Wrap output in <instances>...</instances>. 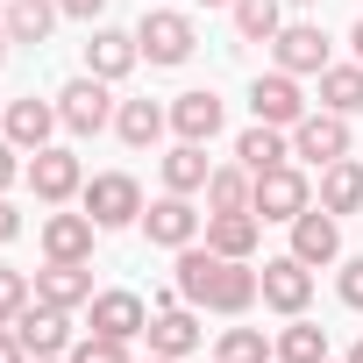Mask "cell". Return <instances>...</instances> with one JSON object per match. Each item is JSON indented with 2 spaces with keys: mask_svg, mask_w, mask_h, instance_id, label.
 Returning a JSON list of instances; mask_svg holds the SVG:
<instances>
[{
  "mask_svg": "<svg viewBox=\"0 0 363 363\" xmlns=\"http://www.w3.org/2000/svg\"><path fill=\"white\" fill-rule=\"evenodd\" d=\"M250 114L271 121V128H299V121H306V93H299V79H292V72H264V79L250 86Z\"/></svg>",
  "mask_w": 363,
  "mask_h": 363,
  "instance_id": "10",
  "label": "cell"
},
{
  "mask_svg": "<svg viewBox=\"0 0 363 363\" xmlns=\"http://www.w3.org/2000/svg\"><path fill=\"white\" fill-rule=\"evenodd\" d=\"M250 186H257V178H250L242 164H214V178H207V214H242V207H250Z\"/></svg>",
  "mask_w": 363,
  "mask_h": 363,
  "instance_id": "30",
  "label": "cell"
},
{
  "mask_svg": "<svg viewBox=\"0 0 363 363\" xmlns=\"http://www.w3.org/2000/svg\"><path fill=\"white\" fill-rule=\"evenodd\" d=\"M57 8H65V15H79V22H93V15L107 8V0H57Z\"/></svg>",
  "mask_w": 363,
  "mask_h": 363,
  "instance_id": "38",
  "label": "cell"
},
{
  "mask_svg": "<svg viewBox=\"0 0 363 363\" xmlns=\"http://www.w3.org/2000/svg\"><path fill=\"white\" fill-rule=\"evenodd\" d=\"M257 299L271 306V313H306V299H313V264H299V257H271L264 271H257Z\"/></svg>",
  "mask_w": 363,
  "mask_h": 363,
  "instance_id": "4",
  "label": "cell"
},
{
  "mask_svg": "<svg viewBox=\"0 0 363 363\" xmlns=\"http://www.w3.org/2000/svg\"><path fill=\"white\" fill-rule=\"evenodd\" d=\"M36 363H57V356H36Z\"/></svg>",
  "mask_w": 363,
  "mask_h": 363,
  "instance_id": "45",
  "label": "cell"
},
{
  "mask_svg": "<svg viewBox=\"0 0 363 363\" xmlns=\"http://www.w3.org/2000/svg\"><path fill=\"white\" fill-rule=\"evenodd\" d=\"M207 178H214L207 143H178V150L164 157V193H207Z\"/></svg>",
  "mask_w": 363,
  "mask_h": 363,
  "instance_id": "25",
  "label": "cell"
},
{
  "mask_svg": "<svg viewBox=\"0 0 363 363\" xmlns=\"http://www.w3.org/2000/svg\"><path fill=\"white\" fill-rule=\"evenodd\" d=\"M335 292H342V306H356V313H363V257H349V264H342Z\"/></svg>",
  "mask_w": 363,
  "mask_h": 363,
  "instance_id": "35",
  "label": "cell"
},
{
  "mask_svg": "<svg viewBox=\"0 0 363 363\" xmlns=\"http://www.w3.org/2000/svg\"><path fill=\"white\" fill-rule=\"evenodd\" d=\"M257 186H250V207L264 214V221H299L306 207H313V186H306V171L299 164H271V171H250Z\"/></svg>",
  "mask_w": 363,
  "mask_h": 363,
  "instance_id": "2",
  "label": "cell"
},
{
  "mask_svg": "<svg viewBox=\"0 0 363 363\" xmlns=\"http://www.w3.org/2000/svg\"><path fill=\"white\" fill-rule=\"evenodd\" d=\"M271 50H278V72H292V79L328 72V36H320L313 22H285V29L271 36Z\"/></svg>",
  "mask_w": 363,
  "mask_h": 363,
  "instance_id": "14",
  "label": "cell"
},
{
  "mask_svg": "<svg viewBox=\"0 0 363 363\" xmlns=\"http://www.w3.org/2000/svg\"><path fill=\"white\" fill-rule=\"evenodd\" d=\"M36 299V278L29 271H8V264H0V328H15V313Z\"/></svg>",
  "mask_w": 363,
  "mask_h": 363,
  "instance_id": "33",
  "label": "cell"
},
{
  "mask_svg": "<svg viewBox=\"0 0 363 363\" xmlns=\"http://www.w3.org/2000/svg\"><path fill=\"white\" fill-rule=\"evenodd\" d=\"M292 157H299V164H335V157H349V114L306 107V121L292 128Z\"/></svg>",
  "mask_w": 363,
  "mask_h": 363,
  "instance_id": "7",
  "label": "cell"
},
{
  "mask_svg": "<svg viewBox=\"0 0 363 363\" xmlns=\"http://www.w3.org/2000/svg\"><path fill=\"white\" fill-rule=\"evenodd\" d=\"M320 207H328L335 221L363 207V164H349V157H335V164H320Z\"/></svg>",
  "mask_w": 363,
  "mask_h": 363,
  "instance_id": "24",
  "label": "cell"
},
{
  "mask_svg": "<svg viewBox=\"0 0 363 363\" xmlns=\"http://www.w3.org/2000/svg\"><path fill=\"white\" fill-rule=\"evenodd\" d=\"M0 363H29V349H22L15 335H0Z\"/></svg>",
  "mask_w": 363,
  "mask_h": 363,
  "instance_id": "39",
  "label": "cell"
},
{
  "mask_svg": "<svg viewBox=\"0 0 363 363\" xmlns=\"http://www.w3.org/2000/svg\"><path fill=\"white\" fill-rule=\"evenodd\" d=\"M143 235L157 250H186L200 242V214H193V193H164L157 207H143Z\"/></svg>",
  "mask_w": 363,
  "mask_h": 363,
  "instance_id": "11",
  "label": "cell"
},
{
  "mask_svg": "<svg viewBox=\"0 0 363 363\" xmlns=\"http://www.w3.org/2000/svg\"><path fill=\"white\" fill-rule=\"evenodd\" d=\"M299 8H306V0H299Z\"/></svg>",
  "mask_w": 363,
  "mask_h": 363,
  "instance_id": "46",
  "label": "cell"
},
{
  "mask_svg": "<svg viewBox=\"0 0 363 363\" xmlns=\"http://www.w3.org/2000/svg\"><path fill=\"white\" fill-rule=\"evenodd\" d=\"M278 8H285V0H235V29L250 36V43H271L285 22H278Z\"/></svg>",
  "mask_w": 363,
  "mask_h": 363,
  "instance_id": "31",
  "label": "cell"
},
{
  "mask_svg": "<svg viewBox=\"0 0 363 363\" xmlns=\"http://www.w3.org/2000/svg\"><path fill=\"white\" fill-rule=\"evenodd\" d=\"M143 335H150V356H178V363H186V356H193V349L207 342V328H200V313H193L186 299H171V306H157Z\"/></svg>",
  "mask_w": 363,
  "mask_h": 363,
  "instance_id": "9",
  "label": "cell"
},
{
  "mask_svg": "<svg viewBox=\"0 0 363 363\" xmlns=\"http://www.w3.org/2000/svg\"><path fill=\"white\" fill-rule=\"evenodd\" d=\"M86 214L100 221V228H135L143 221V186H135V178L128 171H100V178H86Z\"/></svg>",
  "mask_w": 363,
  "mask_h": 363,
  "instance_id": "3",
  "label": "cell"
},
{
  "mask_svg": "<svg viewBox=\"0 0 363 363\" xmlns=\"http://www.w3.org/2000/svg\"><path fill=\"white\" fill-rule=\"evenodd\" d=\"M29 186H36V200H43V207H65V200H79V193H86V171H79V157H72V150L43 143V150L29 157Z\"/></svg>",
  "mask_w": 363,
  "mask_h": 363,
  "instance_id": "5",
  "label": "cell"
},
{
  "mask_svg": "<svg viewBox=\"0 0 363 363\" xmlns=\"http://www.w3.org/2000/svg\"><path fill=\"white\" fill-rule=\"evenodd\" d=\"M15 342L29 349V363H36V356H65V349H72V313H65V306L29 299V306L15 313Z\"/></svg>",
  "mask_w": 363,
  "mask_h": 363,
  "instance_id": "8",
  "label": "cell"
},
{
  "mask_svg": "<svg viewBox=\"0 0 363 363\" xmlns=\"http://www.w3.org/2000/svg\"><path fill=\"white\" fill-rule=\"evenodd\" d=\"M264 242V214L242 207V214H207V250L214 257H257Z\"/></svg>",
  "mask_w": 363,
  "mask_h": 363,
  "instance_id": "18",
  "label": "cell"
},
{
  "mask_svg": "<svg viewBox=\"0 0 363 363\" xmlns=\"http://www.w3.org/2000/svg\"><path fill=\"white\" fill-rule=\"evenodd\" d=\"M271 356L278 363H328V328H313V320L292 313V328H278V349Z\"/></svg>",
  "mask_w": 363,
  "mask_h": 363,
  "instance_id": "28",
  "label": "cell"
},
{
  "mask_svg": "<svg viewBox=\"0 0 363 363\" xmlns=\"http://www.w3.org/2000/svg\"><path fill=\"white\" fill-rule=\"evenodd\" d=\"M150 363H178V356H150Z\"/></svg>",
  "mask_w": 363,
  "mask_h": 363,
  "instance_id": "44",
  "label": "cell"
},
{
  "mask_svg": "<svg viewBox=\"0 0 363 363\" xmlns=\"http://www.w3.org/2000/svg\"><path fill=\"white\" fill-rule=\"evenodd\" d=\"M235 164H242V171H271V164H292V128H271V121L242 128V135H235Z\"/></svg>",
  "mask_w": 363,
  "mask_h": 363,
  "instance_id": "23",
  "label": "cell"
},
{
  "mask_svg": "<svg viewBox=\"0 0 363 363\" xmlns=\"http://www.w3.org/2000/svg\"><path fill=\"white\" fill-rule=\"evenodd\" d=\"M200 8H235V0H200Z\"/></svg>",
  "mask_w": 363,
  "mask_h": 363,
  "instance_id": "42",
  "label": "cell"
},
{
  "mask_svg": "<svg viewBox=\"0 0 363 363\" xmlns=\"http://www.w3.org/2000/svg\"><path fill=\"white\" fill-rule=\"evenodd\" d=\"M214 356H221V363H271V349H264V328H228V335L214 342Z\"/></svg>",
  "mask_w": 363,
  "mask_h": 363,
  "instance_id": "32",
  "label": "cell"
},
{
  "mask_svg": "<svg viewBox=\"0 0 363 363\" xmlns=\"http://www.w3.org/2000/svg\"><path fill=\"white\" fill-rule=\"evenodd\" d=\"M349 43H356V65H363V22H356V29H349Z\"/></svg>",
  "mask_w": 363,
  "mask_h": 363,
  "instance_id": "40",
  "label": "cell"
},
{
  "mask_svg": "<svg viewBox=\"0 0 363 363\" xmlns=\"http://www.w3.org/2000/svg\"><path fill=\"white\" fill-rule=\"evenodd\" d=\"M8 50H15V36H8V29H0V65H8Z\"/></svg>",
  "mask_w": 363,
  "mask_h": 363,
  "instance_id": "41",
  "label": "cell"
},
{
  "mask_svg": "<svg viewBox=\"0 0 363 363\" xmlns=\"http://www.w3.org/2000/svg\"><path fill=\"white\" fill-rule=\"evenodd\" d=\"M292 257H299V264H313V271L342 257V221H335V214H328L320 200H313V207H306V214L292 221Z\"/></svg>",
  "mask_w": 363,
  "mask_h": 363,
  "instance_id": "13",
  "label": "cell"
},
{
  "mask_svg": "<svg viewBox=\"0 0 363 363\" xmlns=\"http://www.w3.org/2000/svg\"><path fill=\"white\" fill-rule=\"evenodd\" d=\"M271 363H278V356H271Z\"/></svg>",
  "mask_w": 363,
  "mask_h": 363,
  "instance_id": "47",
  "label": "cell"
},
{
  "mask_svg": "<svg viewBox=\"0 0 363 363\" xmlns=\"http://www.w3.org/2000/svg\"><path fill=\"white\" fill-rule=\"evenodd\" d=\"M36 299L79 313V306L93 299V271H86V264H43V271H36Z\"/></svg>",
  "mask_w": 363,
  "mask_h": 363,
  "instance_id": "20",
  "label": "cell"
},
{
  "mask_svg": "<svg viewBox=\"0 0 363 363\" xmlns=\"http://www.w3.org/2000/svg\"><path fill=\"white\" fill-rule=\"evenodd\" d=\"M135 57H143V43H135V29H93V43H86V72L93 79H128L135 72Z\"/></svg>",
  "mask_w": 363,
  "mask_h": 363,
  "instance_id": "16",
  "label": "cell"
},
{
  "mask_svg": "<svg viewBox=\"0 0 363 363\" xmlns=\"http://www.w3.org/2000/svg\"><path fill=\"white\" fill-rule=\"evenodd\" d=\"M164 128H171V107H157V100H121V107H114V135H121L128 150H157Z\"/></svg>",
  "mask_w": 363,
  "mask_h": 363,
  "instance_id": "22",
  "label": "cell"
},
{
  "mask_svg": "<svg viewBox=\"0 0 363 363\" xmlns=\"http://www.w3.org/2000/svg\"><path fill=\"white\" fill-rule=\"evenodd\" d=\"M57 121L72 128V135H100L107 121H114V100H107V79H72L65 93H57Z\"/></svg>",
  "mask_w": 363,
  "mask_h": 363,
  "instance_id": "6",
  "label": "cell"
},
{
  "mask_svg": "<svg viewBox=\"0 0 363 363\" xmlns=\"http://www.w3.org/2000/svg\"><path fill=\"white\" fill-rule=\"evenodd\" d=\"M207 306H214V313H250V306H257V271H250V257H221V264H214Z\"/></svg>",
  "mask_w": 363,
  "mask_h": 363,
  "instance_id": "19",
  "label": "cell"
},
{
  "mask_svg": "<svg viewBox=\"0 0 363 363\" xmlns=\"http://www.w3.org/2000/svg\"><path fill=\"white\" fill-rule=\"evenodd\" d=\"M65 363H128V342H114V335H86V342L65 349Z\"/></svg>",
  "mask_w": 363,
  "mask_h": 363,
  "instance_id": "34",
  "label": "cell"
},
{
  "mask_svg": "<svg viewBox=\"0 0 363 363\" xmlns=\"http://www.w3.org/2000/svg\"><path fill=\"white\" fill-rule=\"evenodd\" d=\"M349 363H363V342H356V349H349Z\"/></svg>",
  "mask_w": 363,
  "mask_h": 363,
  "instance_id": "43",
  "label": "cell"
},
{
  "mask_svg": "<svg viewBox=\"0 0 363 363\" xmlns=\"http://www.w3.org/2000/svg\"><path fill=\"white\" fill-rule=\"evenodd\" d=\"M15 235H22V214H15V200H8V193H0V242H15Z\"/></svg>",
  "mask_w": 363,
  "mask_h": 363,
  "instance_id": "37",
  "label": "cell"
},
{
  "mask_svg": "<svg viewBox=\"0 0 363 363\" xmlns=\"http://www.w3.org/2000/svg\"><path fill=\"white\" fill-rule=\"evenodd\" d=\"M86 313H93V335H114V342H135V335L150 328V306H143L135 292H93Z\"/></svg>",
  "mask_w": 363,
  "mask_h": 363,
  "instance_id": "15",
  "label": "cell"
},
{
  "mask_svg": "<svg viewBox=\"0 0 363 363\" xmlns=\"http://www.w3.org/2000/svg\"><path fill=\"white\" fill-rule=\"evenodd\" d=\"M214 250L207 242H186V250H178V299H186V306H207V285H214Z\"/></svg>",
  "mask_w": 363,
  "mask_h": 363,
  "instance_id": "27",
  "label": "cell"
},
{
  "mask_svg": "<svg viewBox=\"0 0 363 363\" xmlns=\"http://www.w3.org/2000/svg\"><path fill=\"white\" fill-rule=\"evenodd\" d=\"M0 128H8V143H15L22 157H36V150H43V143H50L65 121H57V100H36V93H29V100H8Z\"/></svg>",
  "mask_w": 363,
  "mask_h": 363,
  "instance_id": "12",
  "label": "cell"
},
{
  "mask_svg": "<svg viewBox=\"0 0 363 363\" xmlns=\"http://www.w3.org/2000/svg\"><path fill=\"white\" fill-rule=\"evenodd\" d=\"M320 107L328 114H363V65H328L320 72Z\"/></svg>",
  "mask_w": 363,
  "mask_h": 363,
  "instance_id": "29",
  "label": "cell"
},
{
  "mask_svg": "<svg viewBox=\"0 0 363 363\" xmlns=\"http://www.w3.org/2000/svg\"><path fill=\"white\" fill-rule=\"evenodd\" d=\"M57 0H8V15H0V29H8L15 43H43L50 29H57Z\"/></svg>",
  "mask_w": 363,
  "mask_h": 363,
  "instance_id": "26",
  "label": "cell"
},
{
  "mask_svg": "<svg viewBox=\"0 0 363 363\" xmlns=\"http://www.w3.org/2000/svg\"><path fill=\"white\" fill-rule=\"evenodd\" d=\"M93 235H100L93 214H50L43 221V257L50 264H86L93 257Z\"/></svg>",
  "mask_w": 363,
  "mask_h": 363,
  "instance_id": "17",
  "label": "cell"
},
{
  "mask_svg": "<svg viewBox=\"0 0 363 363\" xmlns=\"http://www.w3.org/2000/svg\"><path fill=\"white\" fill-rule=\"evenodd\" d=\"M15 178H29V171H22V150H15L8 135H0V193H8V186H15Z\"/></svg>",
  "mask_w": 363,
  "mask_h": 363,
  "instance_id": "36",
  "label": "cell"
},
{
  "mask_svg": "<svg viewBox=\"0 0 363 363\" xmlns=\"http://www.w3.org/2000/svg\"><path fill=\"white\" fill-rule=\"evenodd\" d=\"M171 128H178V143H214L221 135V100L200 86V93H178L171 100Z\"/></svg>",
  "mask_w": 363,
  "mask_h": 363,
  "instance_id": "21",
  "label": "cell"
},
{
  "mask_svg": "<svg viewBox=\"0 0 363 363\" xmlns=\"http://www.w3.org/2000/svg\"><path fill=\"white\" fill-rule=\"evenodd\" d=\"M135 43H143V57L150 65H186L193 50H200V29H193V15H178V8H143V22H135Z\"/></svg>",
  "mask_w": 363,
  "mask_h": 363,
  "instance_id": "1",
  "label": "cell"
}]
</instances>
